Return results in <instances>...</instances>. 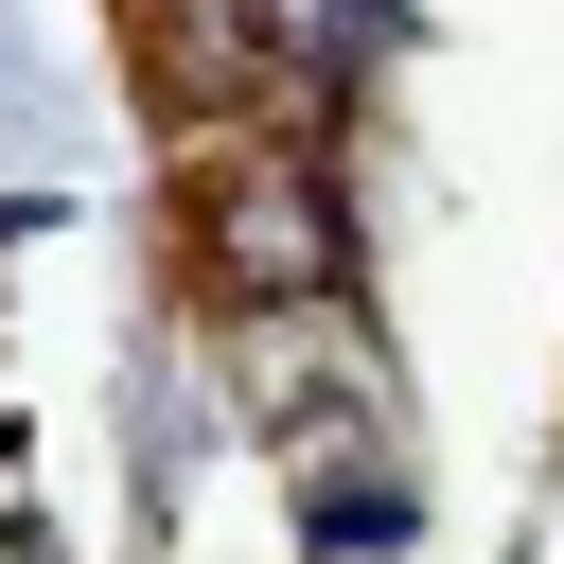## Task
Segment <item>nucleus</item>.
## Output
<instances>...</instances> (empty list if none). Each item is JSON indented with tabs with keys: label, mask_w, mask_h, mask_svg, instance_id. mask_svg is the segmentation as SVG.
I'll list each match as a JSON object with an SVG mask.
<instances>
[{
	"label": "nucleus",
	"mask_w": 564,
	"mask_h": 564,
	"mask_svg": "<svg viewBox=\"0 0 564 564\" xmlns=\"http://www.w3.org/2000/svg\"><path fill=\"white\" fill-rule=\"evenodd\" d=\"M212 247H229V282H264V300H335V282H352V247H335V194H317L300 159L229 176V194H212Z\"/></svg>",
	"instance_id": "1"
},
{
	"label": "nucleus",
	"mask_w": 564,
	"mask_h": 564,
	"mask_svg": "<svg viewBox=\"0 0 564 564\" xmlns=\"http://www.w3.org/2000/svg\"><path fill=\"white\" fill-rule=\"evenodd\" d=\"M264 18H282V35H300V53H317V70H352V53H370V35H388V0H264Z\"/></svg>",
	"instance_id": "2"
}]
</instances>
